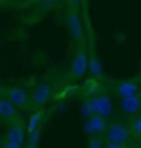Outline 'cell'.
Masks as SVG:
<instances>
[{
  "label": "cell",
  "instance_id": "8992f818",
  "mask_svg": "<svg viewBox=\"0 0 141 148\" xmlns=\"http://www.w3.org/2000/svg\"><path fill=\"white\" fill-rule=\"evenodd\" d=\"M52 92H53V88L50 83H38L37 87L32 90V95H30V103L37 108H42L45 103H48L50 100V97H52Z\"/></svg>",
  "mask_w": 141,
  "mask_h": 148
},
{
  "label": "cell",
  "instance_id": "ba28073f",
  "mask_svg": "<svg viewBox=\"0 0 141 148\" xmlns=\"http://www.w3.org/2000/svg\"><path fill=\"white\" fill-rule=\"evenodd\" d=\"M120 112L128 116H136L141 112V97L138 93L120 98Z\"/></svg>",
  "mask_w": 141,
  "mask_h": 148
},
{
  "label": "cell",
  "instance_id": "7c38bea8",
  "mask_svg": "<svg viewBox=\"0 0 141 148\" xmlns=\"http://www.w3.org/2000/svg\"><path fill=\"white\" fill-rule=\"evenodd\" d=\"M42 120H43V112L42 110H37L32 113V116L28 118V123H27V133H33L37 130H40V125H42Z\"/></svg>",
  "mask_w": 141,
  "mask_h": 148
},
{
  "label": "cell",
  "instance_id": "3957f363",
  "mask_svg": "<svg viewBox=\"0 0 141 148\" xmlns=\"http://www.w3.org/2000/svg\"><path fill=\"white\" fill-rule=\"evenodd\" d=\"M3 97H7L8 100L14 103L17 108L20 110H27L30 108V95L27 90L22 87H8L3 90Z\"/></svg>",
  "mask_w": 141,
  "mask_h": 148
},
{
  "label": "cell",
  "instance_id": "277c9868",
  "mask_svg": "<svg viewBox=\"0 0 141 148\" xmlns=\"http://www.w3.org/2000/svg\"><path fill=\"white\" fill-rule=\"evenodd\" d=\"M87 72H88V55H87V50L80 48L75 53L72 65H70V78L72 80H80Z\"/></svg>",
  "mask_w": 141,
  "mask_h": 148
},
{
  "label": "cell",
  "instance_id": "52a82bcc",
  "mask_svg": "<svg viewBox=\"0 0 141 148\" xmlns=\"http://www.w3.org/2000/svg\"><path fill=\"white\" fill-rule=\"evenodd\" d=\"M108 120L105 116H100V115H90L85 118V123H83V130L85 133L90 136V135H103L105 130H106Z\"/></svg>",
  "mask_w": 141,
  "mask_h": 148
},
{
  "label": "cell",
  "instance_id": "9c48e42d",
  "mask_svg": "<svg viewBox=\"0 0 141 148\" xmlns=\"http://www.w3.org/2000/svg\"><path fill=\"white\" fill-rule=\"evenodd\" d=\"M113 92L118 98H125V97H131L140 92V83L136 80H121L116 82L113 87Z\"/></svg>",
  "mask_w": 141,
  "mask_h": 148
},
{
  "label": "cell",
  "instance_id": "5b68a950",
  "mask_svg": "<svg viewBox=\"0 0 141 148\" xmlns=\"http://www.w3.org/2000/svg\"><path fill=\"white\" fill-rule=\"evenodd\" d=\"M67 25L70 30V35L73 37L75 42L83 40V22H81L80 14L76 12V8L72 7L67 14Z\"/></svg>",
  "mask_w": 141,
  "mask_h": 148
},
{
  "label": "cell",
  "instance_id": "8fae6325",
  "mask_svg": "<svg viewBox=\"0 0 141 148\" xmlns=\"http://www.w3.org/2000/svg\"><path fill=\"white\" fill-rule=\"evenodd\" d=\"M18 116V108L15 107L7 97H0V118L14 121Z\"/></svg>",
  "mask_w": 141,
  "mask_h": 148
},
{
  "label": "cell",
  "instance_id": "2e32d148",
  "mask_svg": "<svg viewBox=\"0 0 141 148\" xmlns=\"http://www.w3.org/2000/svg\"><path fill=\"white\" fill-rule=\"evenodd\" d=\"M129 130H131V133H133V135L141 136V115H140V116H136V120L133 121V125L129 127Z\"/></svg>",
  "mask_w": 141,
  "mask_h": 148
},
{
  "label": "cell",
  "instance_id": "d6986e66",
  "mask_svg": "<svg viewBox=\"0 0 141 148\" xmlns=\"http://www.w3.org/2000/svg\"><path fill=\"white\" fill-rule=\"evenodd\" d=\"M133 148H141V147H140V145H136V147H133Z\"/></svg>",
  "mask_w": 141,
  "mask_h": 148
},
{
  "label": "cell",
  "instance_id": "4fadbf2b",
  "mask_svg": "<svg viewBox=\"0 0 141 148\" xmlns=\"http://www.w3.org/2000/svg\"><path fill=\"white\" fill-rule=\"evenodd\" d=\"M88 72L91 73L93 78L101 77V72H103V70H101V62L95 53H91L90 57H88Z\"/></svg>",
  "mask_w": 141,
  "mask_h": 148
},
{
  "label": "cell",
  "instance_id": "e0dca14e",
  "mask_svg": "<svg viewBox=\"0 0 141 148\" xmlns=\"http://www.w3.org/2000/svg\"><path fill=\"white\" fill-rule=\"evenodd\" d=\"M103 148H125V145H116V143L105 141V143H103Z\"/></svg>",
  "mask_w": 141,
  "mask_h": 148
},
{
  "label": "cell",
  "instance_id": "7a4b0ae2",
  "mask_svg": "<svg viewBox=\"0 0 141 148\" xmlns=\"http://www.w3.org/2000/svg\"><path fill=\"white\" fill-rule=\"evenodd\" d=\"M131 136V130L121 121H108L106 130L103 133L105 141L110 143H116V145H126L128 140Z\"/></svg>",
  "mask_w": 141,
  "mask_h": 148
},
{
  "label": "cell",
  "instance_id": "6da1fadb",
  "mask_svg": "<svg viewBox=\"0 0 141 148\" xmlns=\"http://www.w3.org/2000/svg\"><path fill=\"white\" fill-rule=\"evenodd\" d=\"M83 112H85L87 116L100 115V116L108 118L113 113V101L108 95H95V97H90L83 103Z\"/></svg>",
  "mask_w": 141,
  "mask_h": 148
},
{
  "label": "cell",
  "instance_id": "9a60e30c",
  "mask_svg": "<svg viewBox=\"0 0 141 148\" xmlns=\"http://www.w3.org/2000/svg\"><path fill=\"white\" fill-rule=\"evenodd\" d=\"M38 140H40V130H37V132L28 135L27 148H38Z\"/></svg>",
  "mask_w": 141,
  "mask_h": 148
},
{
  "label": "cell",
  "instance_id": "5bb4252c",
  "mask_svg": "<svg viewBox=\"0 0 141 148\" xmlns=\"http://www.w3.org/2000/svg\"><path fill=\"white\" fill-rule=\"evenodd\" d=\"M103 143H105V138L101 135H90L87 148H103Z\"/></svg>",
  "mask_w": 141,
  "mask_h": 148
},
{
  "label": "cell",
  "instance_id": "30bf717a",
  "mask_svg": "<svg viewBox=\"0 0 141 148\" xmlns=\"http://www.w3.org/2000/svg\"><path fill=\"white\" fill-rule=\"evenodd\" d=\"M5 141H12V143H17V145H23L25 141V128H23V123L18 120H14L12 125H8L7 133H5Z\"/></svg>",
  "mask_w": 141,
  "mask_h": 148
},
{
  "label": "cell",
  "instance_id": "ac0fdd59",
  "mask_svg": "<svg viewBox=\"0 0 141 148\" xmlns=\"http://www.w3.org/2000/svg\"><path fill=\"white\" fill-rule=\"evenodd\" d=\"M2 148H22V147L20 145H17V143H12V141H5Z\"/></svg>",
  "mask_w": 141,
  "mask_h": 148
}]
</instances>
